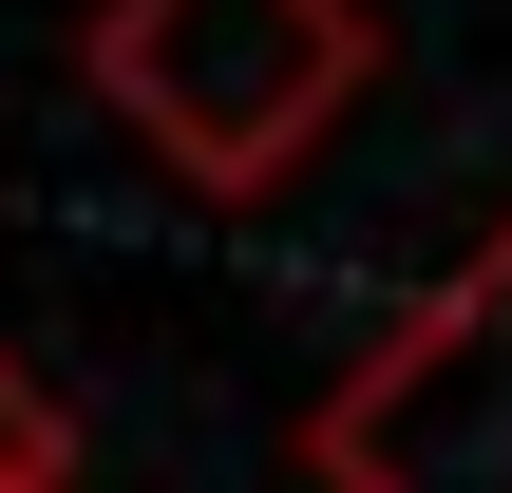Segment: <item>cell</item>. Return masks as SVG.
Returning <instances> with one entry per match:
<instances>
[{"instance_id":"cell-1","label":"cell","mask_w":512,"mask_h":493,"mask_svg":"<svg viewBox=\"0 0 512 493\" xmlns=\"http://www.w3.org/2000/svg\"><path fill=\"white\" fill-rule=\"evenodd\" d=\"M76 76L190 190H285L342 133V95L380 76V38H361V0H95Z\"/></svg>"},{"instance_id":"cell-2","label":"cell","mask_w":512,"mask_h":493,"mask_svg":"<svg viewBox=\"0 0 512 493\" xmlns=\"http://www.w3.org/2000/svg\"><path fill=\"white\" fill-rule=\"evenodd\" d=\"M323 493H512V228L304 418Z\"/></svg>"},{"instance_id":"cell-3","label":"cell","mask_w":512,"mask_h":493,"mask_svg":"<svg viewBox=\"0 0 512 493\" xmlns=\"http://www.w3.org/2000/svg\"><path fill=\"white\" fill-rule=\"evenodd\" d=\"M0 493H76V418L38 361H0Z\"/></svg>"}]
</instances>
